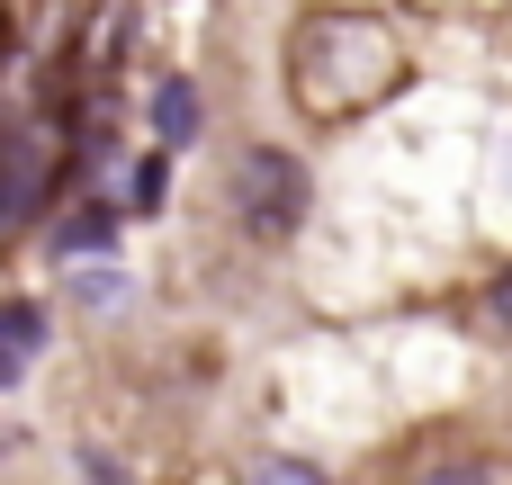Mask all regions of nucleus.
Instances as JSON below:
<instances>
[{
	"instance_id": "1",
	"label": "nucleus",
	"mask_w": 512,
	"mask_h": 485,
	"mask_svg": "<svg viewBox=\"0 0 512 485\" xmlns=\"http://www.w3.org/2000/svg\"><path fill=\"white\" fill-rule=\"evenodd\" d=\"M234 216H243L261 243H279V234L306 216V162L279 153V144H252V153L234 162Z\"/></svg>"
},
{
	"instance_id": "2",
	"label": "nucleus",
	"mask_w": 512,
	"mask_h": 485,
	"mask_svg": "<svg viewBox=\"0 0 512 485\" xmlns=\"http://www.w3.org/2000/svg\"><path fill=\"white\" fill-rule=\"evenodd\" d=\"M189 126H198V90H189V81H162V90H153V135L180 144Z\"/></svg>"
},
{
	"instance_id": "3",
	"label": "nucleus",
	"mask_w": 512,
	"mask_h": 485,
	"mask_svg": "<svg viewBox=\"0 0 512 485\" xmlns=\"http://www.w3.org/2000/svg\"><path fill=\"white\" fill-rule=\"evenodd\" d=\"M108 234H117V216H108V207H81V216H63V234H54V252L72 261V252H99Z\"/></svg>"
},
{
	"instance_id": "4",
	"label": "nucleus",
	"mask_w": 512,
	"mask_h": 485,
	"mask_svg": "<svg viewBox=\"0 0 512 485\" xmlns=\"http://www.w3.org/2000/svg\"><path fill=\"white\" fill-rule=\"evenodd\" d=\"M252 485H324V468H306V459H261Z\"/></svg>"
},
{
	"instance_id": "5",
	"label": "nucleus",
	"mask_w": 512,
	"mask_h": 485,
	"mask_svg": "<svg viewBox=\"0 0 512 485\" xmlns=\"http://www.w3.org/2000/svg\"><path fill=\"white\" fill-rule=\"evenodd\" d=\"M162 189H171V162L144 153V162H135V207H162Z\"/></svg>"
},
{
	"instance_id": "6",
	"label": "nucleus",
	"mask_w": 512,
	"mask_h": 485,
	"mask_svg": "<svg viewBox=\"0 0 512 485\" xmlns=\"http://www.w3.org/2000/svg\"><path fill=\"white\" fill-rule=\"evenodd\" d=\"M81 297H90V306H117V297H126V279H117V270H99V279H81Z\"/></svg>"
},
{
	"instance_id": "7",
	"label": "nucleus",
	"mask_w": 512,
	"mask_h": 485,
	"mask_svg": "<svg viewBox=\"0 0 512 485\" xmlns=\"http://www.w3.org/2000/svg\"><path fill=\"white\" fill-rule=\"evenodd\" d=\"M486 306H495V324H504V333H512V270H504V279H495V297H486Z\"/></svg>"
},
{
	"instance_id": "8",
	"label": "nucleus",
	"mask_w": 512,
	"mask_h": 485,
	"mask_svg": "<svg viewBox=\"0 0 512 485\" xmlns=\"http://www.w3.org/2000/svg\"><path fill=\"white\" fill-rule=\"evenodd\" d=\"M423 485H495L486 468H441V477H423Z\"/></svg>"
}]
</instances>
